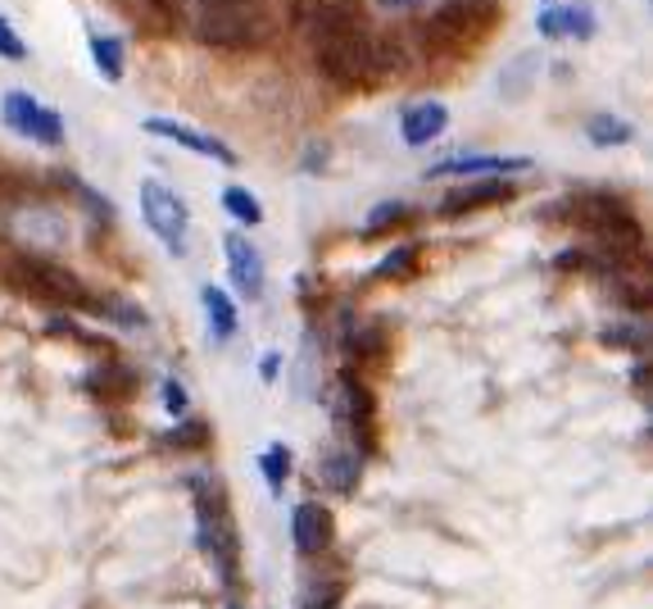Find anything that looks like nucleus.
Wrapping results in <instances>:
<instances>
[{
    "instance_id": "1",
    "label": "nucleus",
    "mask_w": 653,
    "mask_h": 609,
    "mask_svg": "<svg viewBox=\"0 0 653 609\" xmlns=\"http://www.w3.org/2000/svg\"><path fill=\"white\" fill-rule=\"evenodd\" d=\"M300 23L314 33L318 73L340 91H372L409 69L404 42L395 33H372L354 0H318Z\"/></svg>"
},
{
    "instance_id": "2",
    "label": "nucleus",
    "mask_w": 653,
    "mask_h": 609,
    "mask_svg": "<svg viewBox=\"0 0 653 609\" xmlns=\"http://www.w3.org/2000/svg\"><path fill=\"white\" fill-rule=\"evenodd\" d=\"M504 0H441L431 10V19L422 23V46L427 55H441V59H458L477 50L494 23H500Z\"/></svg>"
},
{
    "instance_id": "3",
    "label": "nucleus",
    "mask_w": 653,
    "mask_h": 609,
    "mask_svg": "<svg viewBox=\"0 0 653 609\" xmlns=\"http://www.w3.org/2000/svg\"><path fill=\"white\" fill-rule=\"evenodd\" d=\"M277 33L268 0H213L196 5V37L218 50H264Z\"/></svg>"
},
{
    "instance_id": "4",
    "label": "nucleus",
    "mask_w": 653,
    "mask_h": 609,
    "mask_svg": "<svg viewBox=\"0 0 653 609\" xmlns=\"http://www.w3.org/2000/svg\"><path fill=\"white\" fill-rule=\"evenodd\" d=\"M10 278H14L19 291H27V296L42 300V304H55V310H91V304H96V296L82 287L78 273L59 268V264H50L42 255L14 260L10 264Z\"/></svg>"
},
{
    "instance_id": "5",
    "label": "nucleus",
    "mask_w": 653,
    "mask_h": 609,
    "mask_svg": "<svg viewBox=\"0 0 653 609\" xmlns=\"http://www.w3.org/2000/svg\"><path fill=\"white\" fill-rule=\"evenodd\" d=\"M331 418L340 433L354 437V455L368 460L377 450V401H372V387L363 378H354L350 369H340L331 382Z\"/></svg>"
},
{
    "instance_id": "6",
    "label": "nucleus",
    "mask_w": 653,
    "mask_h": 609,
    "mask_svg": "<svg viewBox=\"0 0 653 609\" xmlns=\"http://www.w3.org/2000/svg\"><path fill=\"white\" fill-rule=\"evenodd\" d=\"M5 205V232L10 241H23V246H37V251H55L69 241V219L59 215L55 205H33V200H0Z\"/></svg>"
},
{
    "instance_id": "7",
    "label": "nucleus",
    "mask_w": 653,
    "mask_h": 609,
    "mask_svg": "<svg viewBox=\"0 0 653 609\" xmlns=\"http://www.w3.org/2000/svg\"><path fill=\"white\" fill-rule=\"evenodd\" d=\"M141 219L150 223V232L160 237L173 255L186 251V228H191V209H186V200H182L173 187H164V182L145 177V182H141Z\"/></svg>"
},
{
    "instance_id": "8",
    "label": "nucleus",
    "mask_w": 653,
    "mask_h": 609,
    "mask_svg": "<svg viewBox=\"0 0 653 609\" xmlns=\"http://www.w3.org/2000/svg\"><path fill=\"white\" fill-rule=\"evenodd\" d=\"M150 137H164V141H177V146H186V150H196V156H205V160H218V164H236V150L228 146V141H218L213 133H200V128H191V124H177V118H145L141 124Z\"/></svg>"
},
{
    "instance_id": "9",
    "label": "nucleus",
    "mask_w": 653,
    "mask_h": 609,
    "mask_svg": "<svg viewBox=\"0 0 653 609\" xmlns=\"http://www.w3.org/2000/svg\"><path fill=\"white\" fill-rule=\"evenodd\" d=\"M223 251H228V268H232L236 291H241L245 300H259V296H264V278H268L259 246H255V241H245L241 232H228V237H223Z\"/></svg>"
},
{
    "instance_id": "10",
    "label": "nucleus",
    "mask_w": 653,
    "mask_h": 609,
    "mask_svg": "<svg viewBox=\"0 0 653 609\" xmlns=\"http://www.w3.org/2000/svg\"><path fill=\"white\" fill-rule=\"evenodd\" d=\"M291 541H295V551L304 560L323 555L331 545V514L323 509V501H300L291 509Z\"/></svg>"
},
{
    "instance_id": "11",
    "label": "nucleus",
    "mask_w": 653,
    "mask_h": 609,
    "mask_svg": "<svg viewBox=\"0 0 653 609\" xmlns=\"http://www.w3.org/2000/svg\"><path fill=\"white\" fill-rule=\"evenodd\" d=\"M526 169H532L526 156H450V160L427 169V182L450 177V173H458V177H504V173H526Z\"/></svg>"
},
{
    "instance_id": "12",
    "label": "nucleus",
    "mask_w": 653,
    "mask_h": 609,
    "mask_svg": "<svg viewBox=\"0 0 653 609\" xmlns=\"http://www.w3.org/2000/svg\"><path fill=\"white\" fill-rule=\"evenodd\" d=\"M517 192L509 187L504 177H473L463 182V187H454L445 200H441V215H473V209H486V205H504L513 200Z\"/></svg>"
},
{
    "instance_id": "13",
    "label": "nucleus",
    "mask_w": 653,
    "mask_h": 609,
    "mask_svg": "<svg viewBox=\"0 0 653 609\" xmlns=\"http://www.w3.org/2000/svg\"><path fill=\"white\" fill-rule=\"evenodd\" d=\"M359 478H363V460L350 450V446H327L318 455V482L336 496H350L359 492Z\"/></svg>"
},
{
    "instance_id": "14",
    "label": "nucleus",
    "mask_w": 653,
    "mask_h": 609,
    "mask_svg": "<svg viewBox=\"0 0 653 609\" xmlns=\"http://www.w3.org/2000/svg\"><path fill=\"white\" fill-rule=\"evenodd\" d=\"M445 128H450V110L441 101H418V105L404 110V118H399V133H404V141H409V146H431Z\"/></svg>"
},
{
    "instance_id": "15",
    "label": "nucleus",
    "mask_w": 653,
    "mask_h": 609,
    "mask_svg": "<svg viewBox=\"0 0 653 609\" xmlns=\"http://www.w3.org/2000/svg\"><path fill=\"white\" fill-rule=\"evenodd\" d=\"M200 304H205V314H209V337L213 342H232L236 337V304H232V296L223 287H205Z\"/></svg>"
},
{
    "instance_id": "16",
    "label": "nucleus",
    "mask_w": 653,
    "mask_h": 609,
    "mask_svg": "<svg viewBox=\"0 0 653 609\" xmlns=\"http://www.w3.org/2000/svg\"><path fill=\"white\" fill-rule=\"evenodd\" d=\"M91 59H96V73L105 82H118L123 69H128V50H123V42L105 37V33H91Z\"/></svg>"
},
{
    "instance_id": "17",
    "label": "nucleus",
    "mask_w": 653,
    "mask_h": 609,
    "mask_svg": "<svg viewBox=\"0 0 653 609\" xmlns=\"http://www.w3.org/2000/svg\"><path fill=\"white\" fill-rule=\"evenodd\" d=\"M585 137L595 146H627L635 137V128L627 124V118H617V114H590L585 118Z\"/></svg>"
},
{
    "instance_id": "18",
    "label": "nucleus",
    "mask_w": 653,
    "mask_h": 609,
    "mask_svg": "<svg viewBox=\"0 0 653 609\" xmlns=\"http://www.w3.org/2000/svg\"><path fill=\"white\" fill-rule=\"evenodd\" d=\"M259 469L268 478V492L272 496H287V478H291V450L282 441H272L264 455H259Z\"/></svg>"
},
{
    "instance_id": "19",
    "label": "nucleus",
    "mask_w": 653,
    "mask_h": 609,
    "mask_svg": "<svg viewBox=\"0 0 653 609\" xmlns=\"http://www.w3.org/2000/svg\"><path fill=\"white\" fill-rule=\"evenodd\" d=\"M37 110H42V105H37L33 96H27V91H10L5 105H0V118H5V128H14L19 137H27V133H33Z\"/></svg>"
},
{
    "instance_id": "20",
    "label": "nucleus",
    "mask_w": 653,
    "mask_h": 609,
    "mask_svg": "<svg viewBox=\"0 0 653 609\" xmlns=\"http://www.w3.org/2000/svg\"><path fill=\"white\" fill-rule=\"evenodd\" d=\"M413 264H418V246H413V241H404V246H395V251H386V255H382V264L372 268V278H377V283L409 278Z\"/></svg>"
},
{
    "instance_id": "21",
    "label": "nucleus",
    "mask_w": 653,
    "mask_h": 609,
    "mask_svg": "<svg viewBox=\"0 0 653 609\" xmlns=\"http://www.w3.org/2000/svg\"><path fill=\"white\" fill-rule=\"evenodd\" d=\"M91 310H101L105 319H114L123 328H145V310H141V304H132V300H123V296H96Z\"/></svg>"
},
{
    "instance_id": "22",
    "label": "nucleus",
    "mask_w": 653,
    "mask_h": 609,
    "mask_svg": "<svg viewBox=\"0 0 653 609\" xmlns=\"http://www.w3.org/2000/svg\"><path fill=\"white\" fill-rule=\"evenodd\" d=\"M223 205H228V215L232 219H241V223H264V205H259V196L255 192H245V187H228L223 192Z\"/></svg>"
},
{
    "instance_id": "23",
    "label": "nucleus",
    "mask_w": 653,
    "mask_h": 609,
    "mask_svg": "<svg viewBox=\"0 0 653 609\" xmlns=\"http://www.w3.org/2000/svg\"><path fill=\"white\" fill-rule=\"evenodd\" d=\"M599 342H604V346L644 351V346H649V328H644L640 319H631V323H613V328H604V332H599Z\"/></svg>"
},
{
    "instance_id": "24",
    "label": "nucleus",
    "mask_w": 653,
    "mask_h": 609,
    "mask_svg": "<svg viewBox=\"0 0 653 609\" xmlns=\"http://www.w3.org/2000/svg\"><path fill=\"white\" fill-rule=\"evenodd\" d=\"M558 27H563V37L590 42V37H595V10H590V5H568V10H558Z\"/></svg>"
},
{
    "instance_id": "25",
    "label": "nucleus",
    "mask_w": 653,
    "mask_h": 609,
    "mask_svg": "<svg viewBox=\"0 0 653 609\" xmlns=\"http://www.w3.org/2000/svg\"><path fill=\"white\" fill-rule=\"evenodd\" d=\"M59 182H65L69 192H78V200L86 205V215H91V219H105V223L114 219V200H109V196H101L96 187H86V182H78V177H59Z\"/></svg>"
},
{
    "instance_id": "26",
    "label": "nucleus",
    "mask_w": 653,
    "mask_h": 609,
    "mask_svg": "<svg viewBox=\"0 0 653 609\" xmlns=\"http://www.w3.org/2000/svg\"><path fill=\"white\" fill-rule=\"evenodd\" d=\"M404 219H409V205H404V200H382V205L368 215L363 232H368V237H377V232H390V228L404 223Z\"/></svg>"
},
{
    "instance_id": "27",
    "label": "nucleus",
    "mask_w": 653,
    "mask_h": 609,
    "mask_svg": "<svg viewBox=\"0 0 653 609\" xmlns=\"http://www.w3.org/2000/svg\"><path fill=\"white\" fill-rule=\"evenodd\" d=\"M536 59L540 55H517V65H513V73H504L500 78V91L509 101H522V91H526V82H532V73H536Z\"/></svg>"
},
{
    "instance_id": "28",
    "label": "nucleus",
    "mask_w": 653,
    "mask_h": 609,
    "mask_svg": "<svg viewBox=\"0 0 653 609\" xmlns=\"http://www.w3.org/2000/svg\"><path fill=\"white\" fill-rule=\"evenodd\" d=\"M27 137L42 141V146H65V118H59V110H37L33 133Z\"/></svg>"
},
{
    "instance_id": "29",
    "label": "nucleus",
    "mask_w": 653,
    "mask_h": 609,
    "mask_svg": "<svg viewBox=\"0 0 653 609\" xmlns=\"http://www.w3.org/2000/svg\"><path fill=\"white\" fill-rule=\"evenodd\" d=\"M86 382H91V391H118V395H128L132 382H137V374H132V369H123V364H109V369L91 374Z\"/></svg>"
},
{
    "instance_id": "30",
    "label": "nucleus",
    "mask_w": 653,
    "mask_h": 609,
    "mask_svg": "<svg viewBox=\"0 0 653 609\" xmlns=\"http://www.w3.org/2000/svg\"><path fill=\"white\" fill-rule=\"evenodd\" d=\"M168 441L173 446H205L209 441V423L205 418H182L177 428L168 433Z\"/></svg>"
},
{
    "instance_id": "31",
    "label": "nucleus",
    "mask_w": 653,
    "mask_h": 609,
    "mask_svg": "<svg viewBox=\"0 0 653 609\" xmlns=\"http://www.w3.org/2000/svg\"><path fill=\"white\" fill-rule=\"evenodd\" d=\"M340 596H346V583H314V587H308L304 591V609H336V600Z\"/></svg>"
},
{
    "instance_id": "32",
    "label": "nucleus",
    "mask_w": 653,
    "mask_h": 609,
    "mask_svg": "<svg viewBox=\"0 0 653 609\" xmlns=\"http://www.w3.org/2000/svg\"><path fill=\"white\" fill-rule=\"evenodd\" d=\"M0 55H5V59H14V65H19V59L27 55V46H23V37L14 33V23H10L5 14H0Z\"/></svg>"
},
{
    "instance_id": "33",
    "label": "nucleus",
    "mask_w": 653,
    "mask_h": 609,
    "mask_svg": "<svg viewBox=\"0 0 653 609\" xmlns=\"http://www.w3.org/2000/svg\"><path fill=\"white\" fill-rule=\"evenodd\" d=\"M327 160H331V146H327V141H308L304 156H300V169H304V173H323Z\"/></svg>"
},
{
    "instance_id": "34",
    "label": "nucleus",
    "mask_w": 653,
    "mask_h": 609,
    "mask_svg": "<svg viewBox=\"0 0 653 609\" xmlns=\"http://www.w3.org/2000/svg\"><path fill=\"white\" fill-rule=\"evenodd\" d=\"M186 405H191V401H186V387H182L177 378H168V382H164V410H168L173 418H182Z\"/></svg>"
},
{
    "instance_id": "35",
    "label": "nucleus",
    "mask_w": 653,
    "mask_h": 609,
    "mask_svg": "<svg viewBox=\"0 0 653 609\" xmlns=\"http://www.w3.org/2000/svg\"><path fill=\"white\" fill-rule=\"evenodd\" d=\"M536 27H540V37H563V27H558V10H540V19H536Z\"/></svg>"
},
{
    "instance_id": "36",
    "label": "nucleus",
    "mask_w": 653,
    "mask_h": 609,
    "mask_svg": "<svg viewBox=\"0 0 653 609\" xmlns=\"http://www.w3.org/2000/svg\"><path fill=\"white\" fill-rule=\"evenodd\" d=\"M277 374H282V355L268 351V355H264V364H259V378H264V382H277Z\"/></svg>"
},
{
    "instance_id": "37",
    "label": "nucleus",
    "mask_w": 653,
    "mask_h": 609,
    "mask_svg": "<svg viewBox=\"0 0 653 609\" xmlns=\"http://www.w3.org/2000/svg\"><path fill=\"white\" fill-rule=\"evenodd\" d=\"M377 5H382V10H422L427 0H377Z\"/></svg>"
},
{
    "instance_id": "38",
    "label": "nucleus",
    "mask_w": 653,
    "mask_h": 609,
    "mask_svg": "<svg viewBox=\"0 0 653 609\" xmlns=\"http://www.w3.org/2000/svg\"><path fill=\"white\" fill-rule=\"evenodd\" d=\"M196 5H213V0H196Z\"/></svg>"
},
{
    "instance_id": "39",
    "label": "nucleus",
    "mask_w": 653,
    "mask_h": 609,
    "mask_svg": "<svg viewBox=\"0 0 653 609\" xmlns=\"http://www.w3.org/2000/svg\"><path fill=\"white\" fill-rule=\"evenodd\" d=\"M232 609H241V605H236V600H232Z\"/></svg>"
}]
</instances>
